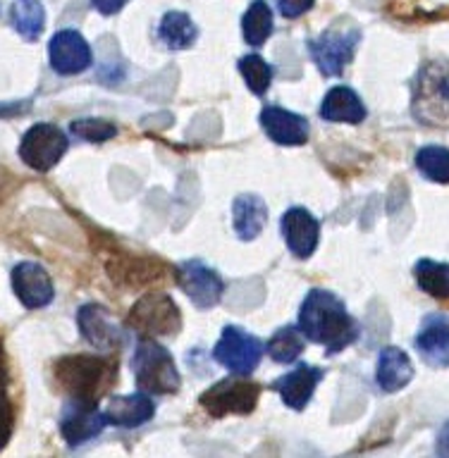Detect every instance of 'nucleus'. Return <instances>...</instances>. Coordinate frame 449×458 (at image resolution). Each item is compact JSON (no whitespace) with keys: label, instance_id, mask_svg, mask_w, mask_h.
Here are the masks:
<instances>
[{"label":"nucleus","instance_id":"1","mask_svg":"<svg viewBox=\"0 0 449 458\" xmlns=\"http://www.w3.org/2000/svg\"><path fill=\"white\" fill-rule=\"evenodd\" d=\"M299 329L311 342L325 344L330 353L342 351L361 335L358 322L347 313L342 301L325 289H314L304 299L299 310Z\"/></svg>","mask_w":449,"mask_h":458},{"label":"nucleus","instance_id":"2","mask_svg":"<svg viewBox=\"0 0 449 458\" xmlns=\"http://www.w3.org/2000/svg\"><path fill=\"white\" fill-rule=\"evenodd\" d=\"M411 113L426 127H449V60H430L419 70L411 91Z\"/></svg>","mask_w":449,"mask_h":458},{"label":"nucleus","instance_id":"3","mask_svg":"<svg viewBox=\"0 0 449 458\" xmlns=\"http://www.w3.org/2000/svg\"><path fill=\"white\" fill-rule=\"evenodd\" d=\"M115 365L103 358L91 356H72L63 358L56 368V377L65 392L70 394V399H86L96 401L103 389L113 379Z\"/></svg>","mask_w":449,"mask_h":458},{"label":"nucleus","instance_id":"4","mask_svg":"<svg viewBox=\"0 0 449 458\" xmlns=\"http://www.w3.org/2000/svg\"><path fill=\"white\" fill-rule=\"evenodd\" d=\"M134 377L136 385L149 394H175L179 389V372L170 351L151 339L136 346Z\"/></svg>","mask_w":449,"mask_h":458},{"label":"nucleus","instance_id":"5","mask_svg":"<svg viewBox=\"0 0 449 458\" xmlns=\"http://www.w3.org/2000/svg\"><path fill=\"white\" fill-rule=\"evenodd\" d=\"M358 41H361V31L357 27L335 24V27L325 29L321 36H315L314 41L308 43V50L325 77H340L344 67L351 63Z\"/></svg>","mask_w":449,"mask_h":458},{"label":"nucleus","instance_id":"6","mask_svg":"<svg viewBox=\"0 0 449 458\" xmlns=\"http://www.w3.org/2000/svg\"><path fill=\"white\" fill-rule=\"evenodd\" d=\"M179 310L165 293L143 296L127 318V325L143 336H172L179 329Z\"/></svg>","mask_w":449,"mask_h":458},{"label":"nucleus","instance_id":"7","mask_svg":"<svg viewBox=\"0 0 449 458\" xmlns=\"http://www.w3.org/2000/svg\"><path fill=\"white\" fill-rule=\"evenodd\" d=\"M67 136L53 124H34L20 143V157L36 172L53 170L67 150Z\"/></svg>","mask_w":449,"mask_h":458},{"label":"nucleus","instance_id":"8","mask_svg":"<svg viewBox=\"0 0 449 458\" xmlns=\"http://www.w3.org/2000/svg\"><path fill=\"white\" fill-rule=\"evenodd\" d=\"M261 353H263V344L258 342L256 336H251L249 332L235 327V325H228L222 329L220 342L215 346L218 363L237 372V375H249V372L256 370Z\"/></svg>","mask_w":449,"mask_h":458},{"label":"nucleus","instance_id":"9","mask_svg":"<svg viewBox=\"0 0 449 458\" xmlns=\"http://www.w3.org/2000/svg\"><path fill=\"white\" fill-rule=\"evenodd\" d=\"M258 392L261 389L246 379H222L201 396V406L215 418L228 413H251L256 406Z\"/></svg>","mask_w":449,"mask_h":458},{"label":"nucleus","instance_id":"10","mask_svg":"<svg viewBox=\"0 0 449 458\" xmlns=\"http://www.w3.org/2000/svg\"><path fill=\"white\" fill-rule=\"evenodd\" d=\"M48 60L50 67L63 77L79 74V72L89 70V64H91V46L74 29H63L50 38Z\"/></svg>","mask_w":449,"mask_h":458},{"label":"nucleus","instance_id":"11","mask_svg":"<svg viewBox=\"0 0 449 458\" xmlns=\"http://www.w3.org/2000/svg\"><path fill=\"white\" fill-rule=\"evenodd\" d=\"M106 415L96 408V401L86 399H70L60 418V429L70 446L89 442L93 437L100 435V429L106 428Z\"/></svg>","mask_w":449,"mask_h":458},{"label":"nucleus","instance_id":"12","mask_svg":"<svg viewBox=\"0 0 449 458\" xmlns=\"http://www.w3.org/2000/svg\"><path fill=\"white\" fill-rule=\"evenodd\" d=\"M177 279L182 292L199 308L215 306L222 296V279L201 260H186L177 267Z\"/></svg>","mask_w":449,"mask_h":458},{"label":"nucleus","instance_id":"13","mask_svg":"<svg viewBox=\"0 0 449 458\" xmlns=\"http://www.w3.org/2000/svg\"><path fill=\"white\" fill-rule=\"evenodd\" d=\"M13 289L17 299L27 308H43L48 306L56 289L48 272L43 270L39 263H20L13 270Z\"/></svg>","mask_w":449,"mask_h":458},{"label":"nucleus","instance_id":"14","mask_svg":"<svg viewBox=\"0 0 449 458\" xmlns=\"http://www.w3.org/2000/svg\"><path fill=\"white\" fill-rule=\"evenodd\" d=\"M282 234L297 258H308L318 246V236H321V227L314 215L308 213L307 208H289L282 215Z\"/></svg>","mask_w":449,"mask_h":458},{"label":"nucleus","instance_id":"15","mask_svg":"<svg viewBox=\"0 0 449 458\" xmlns=\"http://www.w3.org/2000/svg\"><path fill=\"white\" fill-rule=\"evenodd\" d=\"M261 127L275 143L282 146H301L308 141V122L301 114H294L285 107L268 106L261 113Z\"/></svg>","mask_w":449,"mask_h":458},{"label":"nucleus","instance_id":"16","mask_svg":"<svg viewBox=\"0 0 449 458\" xmlns=\"http://www.w3.org/2000/svg\"><path fill=\"white\" fill-rule=\"evenodd\" d=\"M416 349L430 365H449V315L433 313L421 322L416 335Z\"/></svg>","mask_w":449,"mask_h":458},{"label":"nucleus","instance_id":"17","mask_svg":"<svg viewBox=\"0 0 449 458\" xmlns=\"http://www.w3.org/2000/svg\"><path fill=\"white\" fill-rule=\"evenodd\" d=\"M79 329L91 346L96 349H113L122 342V327L110 318L106 308L89 303L77 315Z\"/></svg>","mask_w":449,"mask_h":458},{"label":"nucleus","instance_id":"18","mask_svg":"<svg viewBox=\"0 0 449 458\" xmlns=\"http://www.w3.org/2000/svg\"><path fill=\"white\" fill-rule=\"evenodd\" d=\"M156 413L153 401L146 394H132V396H113L108 401L106 420L117 428H142L143 422H149Z\"/></svg>","mask_w":449,"mask_h":458},{"label":"nucleus","instance_id":"19","mask_svg":"<svg viewBox=\"0 0 449 458\" xmlns=\"http://www.w3.org/2000/svg\"><path fill=\"white\" fill-rule=\"evenodd\" d=\"M323 379L321 368H314V365H299L297 370H292L285 377H280L275 382V389L282 396L287 406L294 408V411H301L307 408L308 399L314 396L315 386Z\"/></svg>","mask_w":449,"mask_h":458},{"label":"nucleus","instance_id":"20","mask_svg":"<svg viewBox=\"0 0 449 458\" xmlns=\"http://www.w3.org/2000/svg\"><path fill=\"white\" fill-rule=\"evenodd\" d=\"M414 377V365L411 358L397 346H387L383 349L378 358V368H376V379L383 392H400L411 382Z\"/></svg>","mask_w":449,"mask_h":458},{"label":"nucleus","instance_id":"21","mask_svg":"<svg viewBox=\"0 0 449 458\" xmlns=\"http://www.w3.org/2000/svg\"><path fill=\"white\" fill-rule=\"evenodd\" d=\"M235 229L237 236L242 242H251L261 234V229L265 227L268 222V210H265L263 199H258L254 193H244V196H237L235 200Z\"/></svg>","mask_w":449,"mask_h":458},{"label":"nucleus","instance_id":"22","mask_svg":"<svg viewBox=\"0 0 449 458\" xmlns=\"http://www.w3.org/2000/svg\"><path fill=\"white\" fill-rule=\"evenodd\" d=\"M321 114L328 122H350V124H358L366 117V107L361 103L357 93L347 89V86H337L332 91H328L325 100L321 106Z\"/></svg>","mask_w":449,"mask_h":458},{"label":"nucleus","instance_id":"23","mask_svg":"<svg viewBox=\"0 0 449 458\" xmlns=\"http://www.w3.org/2000/svg\"><path fill=\"white\" fill-rule=\"evenodd\" d=\"M196 36H199V29L192 21V17L186 13H177V10L165 14L160 20V27H158V38L170 50L192 48Z\"/></svg>","mask_w":449,"mask_h":458},{"label":"nucleus","instance_id":"24","mask_svg":"<svg viewBox=\"0 0 449 458\" xmlns=\"http://www.w3.org/2000/svg\"><path fill=\"white\" fill-rule=\"evenodd\" d=\"M13 27L27 41H36L46 27V10L39 0H17L10 10Z\"/></svg>","mask_w":449,"mask_h":458},{"label":"nucleus","instance_id":"25","mask_svg":"<svg viewBox=\"0 0 449 458\" xmlns=\"http://www.w3.org/2000/svg\"><path fill=\"white\" fill-rule=\"evenodd\" d=\"M244 41L249 46H263L272 34V13L265 0H254L242 17Z\"/></svg>","mask_w":449,"mask_h":458},{"label":"nucleus","instance_id":"26","mask_svg":"<svg viewBox=\"0 0 449 458\" xmlns=\"http://www.w3.org/2000/svg\"><path fill=\"white\" fill-rule=\"evenodd\" d=\"M414 277L423 292L436 299H449V265L423 258L414 267Z\"/></svg>","mask_w":449,"mask_h":458},{"label":"nucleus","instance_id":"27","mask_svg":"<svg viewBox=\"0 0 449 458\" xmlns=\"http://www.w3.org/2000/svg\"><path fill=\"white\" fill-rule=\"evenodd\" d=\"M304 335H301L297 327H282L278 329L272 339L268 342V353H271L272 360L278 363H294L297 358L304 353Z\"/></svg>","mask_w":449,"mask_h":458},{"label":"nucleus","instance_id":"28","mask_svg":"<svg viewBox=\"0 0 449 458\" xmlns=\"http://www.w3.org/2000/svg\"><path fill=\"white\" fill-rule=\"evenodd\" d=\"M416 167L423 172V177L449 184V148L443 146H426L416 153Z\"/></svg>","mask_w":449,"mask_h":458},{"label":"nucleus","instance_id":"29","mask_svg":"<svg viewBox=\"0 0 449 458\" xmlns=\"http://www.w3.org/2000/svg\"><path fill=\"white\" fill-rule=\"evenodd\" d=\"M239 72H242L244 81L249 86L251 91L263 96L268 91V86L272 81V70L271 64L265 63L261 55H244L239 60Z\"/></svg>","mask_w":449,"mask_h":458},{"label":"nucleus","instance_id":"30","mask_svg":"<svg viewBox=\"0 0 449 458\" xmlns=\"http://www.w3.org/2000/svg\"><path fill=\"white\" fill-rule=\"evenodd\" d=\"M72 134H77L79 139H84V141H108V139H113L115 136V127L110 122L106 120H96V117H86V120H77L70 124Z\"/></svg>","mask_w":449,"mask_h":458},{"label":"nucleus","instance_id":"31","mask_svg":"<svg viewBox=\"0 0 449 458\" xmlns=\"http://www.w3.org/2000/svg\"><path fill=\"white\" fill-rule=\"evenodd\" d=\"M315 0H278V10L282 13V17H301L307 14L311 7H314Z\"/></svg>","mask_w":449,"mask_h":458},{"label":"nucleus","instance_id":"32","mask_svg":"<svg viewBox=\"0 0 449 458\" xmlns=\"http://www.w3.org/2000/svg\"><path fill=\"white\" fill-rule=\"evenodd\" d=\"M127 3L129 0H93V7H96L100 14H115L120 13Z\"/></svg>","mask_w":449,"mask_h":458},{"label":"nucleus","instance_id":"33","mask_svg":"<svg viewBox=\"0 0 449 458\" xmlns=\"http://www.w3.org/2000/svg\"><path fill=\"white\" fill-rule=\"evenodd\" d=\"M437 451H440L443 456H449V425L443 429V435H440V444H437Z\"/></svg>","mask_w":449,"mask_h":458}]
</instances>
